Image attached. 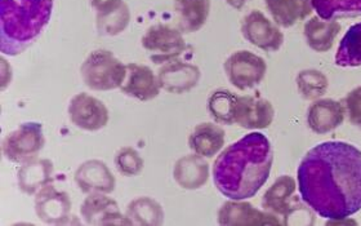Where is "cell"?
<instances>
[{"label": "cell", "instance_id": "44dd1931", "mask_svg": "<svg viewBox=\"0 0 361 226\" xmlns=\"http://www.w3.org/2000/svg\"><path fill=\"white\" fill-rule=\"evenodd\" d=\"M225 129L216 123L197 124L188 137V146L200 157L213 158L225 145Z\"/></svg>", "mask_w": 361, "mask_h": 226}, {"label": "cell", "instance_id": "484cf974", "mask_svg": "<svg viewBox=\"0 0 361 226\" xmlns=\"http://www.w3.org/2000/svg\"><path fill=\"white\" fill-rule=\"evenodd\" d=\"M127 216L135 225L158 226L164 222L161 204L150 196H140L127 206Z\"/></svg>", "mask_w": 361, "mask_h": 226}, {"label": "cell", "instance_id": "8992f818", "mask_svg": "<svg viewBox=\"0 0 361 226\" xmlns=\"http://www.w3.org/2000/svg\"><path fill=\"white\" fill-rule=\"evenodd\" d=\"M141 45L149 52L154 64L180 60L188 48L182 31L164 23L150 26L141 38Z\"/></svg>", "mask_w": 361, "mask_h": 226}, {"label": "cell", "instance_id": "30bf717a", "mask_svg": "<svg viewBox=\"0 0 361 226\" xmlns=\"http://www.w3.org/2000/svg\"><path fill=\"white\" fill-rule=\"evenodd\" d=\"M68 119L78 129L96 132L105 129L110 119L105 104L88 93H78L70 100Z\"/></svg>", "mask_w": 361, "mask_h": 226}, {"label": "cell", "instance_id": "f546056e", "mask_svg": "<svg viewBox=\"0 0 361 226\" xmlns=\"http://www.w3.org/2000/svg\"><path fill=\"white\" fill-rule=\"evenodd\" d=\"M297 90L305 100H319L328 90V78L315 69L302 70L295 78Z\"/></svg>", "mask_w": 361, "mask_h": 226}, {"label": "cell", "instance_id": "ffe728a7", "mask_svg": "<svg viewBox=\"0 0 361 226\" xmlns=\"http://www.w3.org/2000/svg\"><path fill=\"white\" fill-rule=\"evenodd\" d=\"M53 179L54 167L49 159H34L17 170L18 189L27 196H35L39 190L52 184Z\"/></svg>", "mask_w": 361, "mask_h": 226}, {"label": "cell", "instance_id": "ac0fdd59", "mask_svg": "<svg viewBox=\"0 0 361 226\" xmlns=\"http://www.w3.org/2000/svg\"><path fill=\"white\" fill-rule=\"evenodd\" d=\"M345 106L339 101L324 98L316 100L307 110V124L316 135H325L338 129L345 121Z\"/></svg>", "mask_w": 361, "mask_h": 226}, {"label": "cell", "instance_id": "603a6c76", "mask_svg": "<svg viewBox=\"0 0 361 226\" xmlns=\"http://www.w3.org/2000/svg\"><path fill=\"white\" fill-rule=\"evenodd\" d=\"M174 12L178 15L182 34L196 32L208 21L211 0H174Z\"/></svg>", "mask_w": 361, "mask_h": 226}, {"label": "cell", "instance_id": "7a4b0ae2", "mask_svg": "<svg viewBox=\"0 0 361 226\" xmlns=\"http://www.w3.org/2000/svg\"><path fill=\"white\" fill-rule=\"evenodd\" d=\"M274 151L270 140L252 132L231 143L213 163V182L222 196L233 201L253 198L270 177Z\"/></svg>", "mask_w": 361, "mask_h": 226}, {"label": "cell", "instance_id": "cb8c5ba5", "mask_svg": "<svg viewBox=\"0 0 361 226\" xmlns=\"http://www.w3.org/2000/svg\"><path fill=\"white\" fill-rule=\"evenodd\" d=\"M341 25L336 20H323L319 16L311 17L305 23V39L311 49L315 52H328L331 49L334 40L338 37Z\"/></svg>", "mask_w": 361, "mask_h": 226}, {"label": "cell", "instance_id": "ba28073f", "mask_svg": "<svg viewBox=\"0 0 361 226\" xmlns=\"http://www.w3.org/2000/svg\"><path fill=\"white\" fill-rule=\"evenodd\" d=\"M224 69L235 88L248 90L264 81L267 64L258 54L249 51H238L226 59Z\"/></svg>", "mask_w": 361, "mask_h": 226}, {"label": "cell", "instance_id": "f1b7e54d", "mask_svg": "<svg viewBox=\"0 0 361 226\" xmlns=\"http://www.w3.org/2000/svg\"><path fill=\"white\" fill-rule=\"evenodd\" d=\"M312 8L323 20H337L361 15V0H312Z\"/></svg>", "mask_w": 361, "mask_h": 226}, {"label": "cell", "instance_id": "52a82bcc", "mask_svg": "<svg viewBox=\"0 0 361 226\" xmlns=\"http://www.w3.org/2000/svg\"><path fill=\"white\" fill-rule=\"evenodd\" d=\"M295 189L297 184L293 177L283 174L266 190L262 198V208L281 220L283 225H289L297 213H311L294 196Z\"/></svg>", "mask_w": 361, "mask_h": 226}, {"label": "cell", "instance_id": "3957f363", "mask_svg": "<svg viewBox=\"0 0 361 226\" xmlns=\"http://www.w3.org/2000/svg\"><path fill=\"white\" fill-rule=\"evenodd\" d=\"M54 0H0V51L25 52L42 35L52 17Z\"/></svg>", "mask_w": 361, "mask_h": 226}, {"label": "cell", "instance_id": "4dcf8cb0", "mask_svg": "<svg viewBox=\"0 0 361 226\" xmlns=\"http://www.w3.org/2000/svg\"><path fill=\"white\" fill-rule=\"evenodd\" d=\"M115 166L119 174L126 177H133L142 172L145 162L135 148L124 146L115 155Z\"/></svg>", "mask_w": 361, "mask_h": 226}, {"label": "cell", "instance_id": "277c9868", "mask_svg": "<svg viewBox=\"0 0 361 226\" xmlns=\"http://www.w3.org/2000/svg\"><path fill=\"white\" fill-rule=\"evenodd\" d=\"M84 84L92 90L105 92L121 88L127 76V65L107 49L90 52L80 66Z\"/></svg>", "mask_w": 361, "mask_h": 226}, {"label": "cell", "instance_id": "6da1fadb", "mask_svg": "<svg viewBox=\"0 0 361 226\" xmlns=\"http://www.w3.org/2000/svg\"><path fill=\"white\" fill-rule=\"evenodd\" d=\"M302 201L320 218L345 220L361 210V150L343 141L319 143L297 170Z\"/></svg>", "mask_w": 361, "mask_h": 226}, {"label": "cell", "instance_id": "5bb4252c", "mask_svg": "<svg viewBox=\"0 0 361 226\" xmlns=\"http://www.w3.org/2000/svg\"><path fill=\"white\" fill-rule=\"evenodd\" d=\"M200 69L194 64L174 60L164 64L158 73V81L161 90L173 95H182L195 88L200 81Z\"/></svg>", "mask_w": 361, "mask_h": 226}, {"label": "cell", "instance_id": "7402d4cb", "mask_svg": "<svg viewBox=\"0 0 361 226\" xmlns=\"http://www.w3.org/2000/svg\"><path fill=\"white\" fill-rule=\"evenodd\" d=\"M264 6L274 23L284 29L301 23L314 11L312 0H264Z\"/></svg>", "mask_w": 361, "mask_h": 226}, {"label": "cell", "instance_id": "d6986e66", "mask_svg": "<svg viewBox=\"0 0 361 226\" xmlns=\"http://www.w3.org/2000/svg\"><path fill=\"white\" fill-rule=\"evenodd\" d=\"M173 179L185 190L202 189L209 180V165L204 157L188 154L174 163Z\"/></svg>", "mask_w": 361, "mask_h": 226}, {"label": "cell", "instance_id": "1f68e13d", "mask_svg": "<svg viewBox=\"0 0 361 226\" xmlns=\"http://www.w3.org/2000/svg\"><path fill=\"white\" fill-rule=\"evenodd\" d=\"M345 110L348 121L361 129V87L351 90L345 98Z\"/></svg>", "mask_w": 361, "mask_h": 226}, {"label": "cell", "instance_id": "d6a6232c", "mask_svg": "<svg viewBox=\"0 0 361 226\" xmlns=\"http://www.w3.org/2000/svg\"><path fill=\"white\" fill-rule=\"evenodd\" d=\"M121 0H90V7L96 9V12H102L105 9L113 7Z\"/></svg>", "mask_w": 361, "mask_h": 226}, {"label": "cell", "instance_id": "4fadbf2b", "mask_svg": "<svg viewBox=\"0 0 361 226\" xmlns=\"http://www.w3.org/2000/svg\"><path fill=\"white\" fill-rule=\"evenodd\" d=\"M76 186L85 194L105 193L111 194L116 189V179L105 162L99 159L85 160L74 174Z\"/></svg>", "mask_w": 361, "mask_h": 226}, {"label": "cell", "instance_id": "7c38bea8", "mask_svg": "<svg viewBox=\"0 0 361 226\" xmlns=\"http://www.w3.org/2000/svg\"><path fill=\"white\" fill-rule=\"evenodd\" d=\"M35 212L40 221L48 225H65L71 218V199L66 191H61L52 184L35 194Z\"/></svg>", "mask_w": 361, "mask_h": 226}, {"label": "cell", "instance_id": "9c48e42d", "mask_svg": "<svg viewBox=\"0 0 361 226\" xmlns=\"http://www.w3.org/2000/svg\"><path fill=\"white\" fill-rule=\"evenodd\" d=\"M241 34L250 44L264 52H276L284 43V34L278 25L256 9L243 18Z\"/></svg>", "mask_w": 361, "mask_h": 226}, {"label": "cell", "instance_id": "5b68a950", "mask_svg": "<svg viewBox=\"0 0 361 226\" xmlns=\"http://www.w3.org/2000/svg\"><path fill=\"white\" fill-rule=\"evenodd\" d=\"M44 145L43 124L38 121H26L4 137L1 151L4 158L9 162L25 165L38 158Z\"/></svg>", "mask_w": 361, "mask_h": 226}, {"label": "cell", "instance_id": "d4e9b609", "mask_svg": "<svg viewBox=\"0 0 361 226\" xmlns=\"http://www.w3.org/2000/svg\"><path fill=\"white\" fill-rule=\"evenodd\" d=\"M130 23V11L128 4L121 0L109 9L97 12L96 23L99 35L116 37L128 28Z\"/></svg>", "mask_w": 361, "mask_h": 226}, {"label": "cell", "instance_id": "4316f807", "mask_svg": "<svg viewBox=\"0 0 361 226\" xmlns=\"http://www.w3.org/2000/svg\"><path fill=\"white\" fill-rule=\"evenodd\" d=\"M336 65L341 68L361 66V23H355L339 43Z\"/></svg>", "mask_w": 361, "mask_h": 226}, {"label": "cell", "instance_id": "83f0119b", "mask_svg": "<svg viewBox=\"0 0 361 226\" xmlns=\"http://www.w3.org/2000/svg\"><path fill=\"white\" fill-rule=\"evenodd\" d=\"M238 95L228 90H217L212 92L208 98V112L212 119L217 124L233 126L235 124V110Z\"/></svg>", "mask_w": 361, "mask_h": 226}, {"label": "cell", "instance_id": "e0dca14e", "mask_svg": "<svg viewBox=\"0 0 361 226\" xmlns=\"http://www.w3.org/2000/svg\"><path fill=\"white\" fill-rule=\"evenodd\" d=\"M119 90L129 97L140 101H151L158 97L161 88L158 76H155L152 69L146 65L130 62L127 65V76Z\"/></svg>", "mask_w": 361, "mask_h": 226}, {"label": "cell", "instance_id": "8fae6325", "mask_svg": "<svg viewBox=\"0 0 361 226\" xmlns=\"http://www.w3.org/2000/svg\"><path fill=\"white\" fill-rule=\"evenodd\" d=\"M80 215L88 225H135L123 215L118 202L105 193H92L80 206Z\"/></svg>", "mask_w": 361, "mask_h": 226}, {"label": "cell", "instance_id": "9a60e30c", "mask_svg": "<svg viewBox=\"0 0 361 226\" xmlns=\"http://www.w3.org/2000/svg\"><path fill=\"white\" fill-rule=\"evenodd\" d=\"M219 225H283L270 212L259 211L253 204L230 199L219 211Z\"/></svg>", "mask_w": 361, "mask_h": 226}, {"label": "cell", "instance_id": "2e32d148", "mask_svg": "<svg viewBox=\"0 0 361 226\" xmlns=\"http://www.w3.org/2000/svg\"><path fill=\"white\" fill-rule=\"evenodd\" d=\"M275 117L269 100L257 96H239L235 110V124L245 129H269Z\"/></svg>", "mask_w": 361, "mask_h": 226}, {"label": "cell", "instance_id": "836d02e7", "mask_svg": "<svg viewBox=\"0 0 361 226\" xmlns=\"http://www.w3.org/2000/svg\"><path fill=\"white\" fill-rule=\"evenodd\" d=\"M247 1H249V0H226L227 4H230L231 7L238 9V11H240L241 8L247 4Z\"/></svg>", "mask_w": 361, "mask_h": 226}]
</instances>
